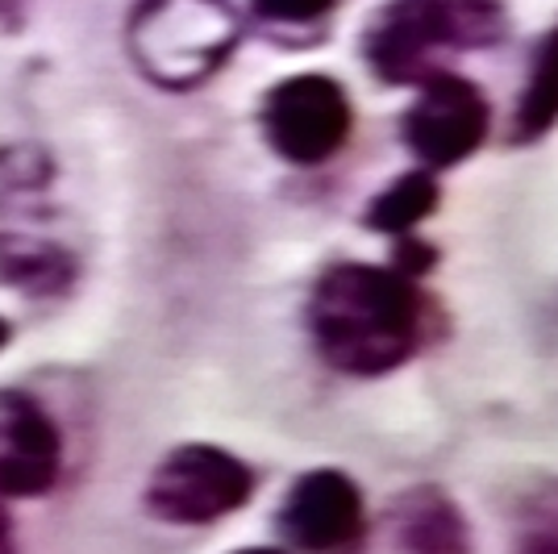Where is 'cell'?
Segmentation results:
<instances>
[{"instance_id": "1", "label": "cell", "mask_w": 558, "mask_h": 554, "mask_svg": "<svg viewBox=\"0 0 558 554\" xmlns=\"http://www.w3.org/2000/svg\"><path fill=\"white\" fill-rule=\"evenodd\" d=\"M308 338L338 375L379 380L442 334L438 301L392 263H333L308 292Z\"/></svg>"}, {"instance_id": "2", "label": "cell", "mask_w": 558, "mask_h": 554, "mask_svg": "<svg viewBox=\"0 0 558 554\" xmlns=\"http://www.w3.org/2000/svg\"><path fill=\"white\" fill-rule=\"evenodd\" d=\"M509 34L500 0H388L363 34V59L384 84H425L446 63Z\"/></svg>"}, {"instance_id": "3", "label": "cell", "mask_w": 558, "mask_h": 554, "mask_svg": "<svg viewBox=\"0 0 558 554\" xmlns=\"http://www.w3.org/2000/svg\"><path fill=\"white\" fill-rule=\"evenodd\" d=\"M242 43L230 0H138L125 47L134 68L167 93L201 88Z\"/></svg>"}, {"instance_id": "4", "label": "cell", "mask_w": 558, "mask_h": 554, "mask_svg": "<svg viewBox=\"0 0 558 554\" xmlns=\"http://www.w3.org/2000/svg\"><path fill=\"white\" fill-rule=\"evenodd\" d=\"M255 496V471L246 462L209 446V442H187L175 446L146 480V513L167 526H213L230 517Z\"/></svg>"}, {"instance_id": "5", "label": "cell", "mask_w": 558, "mask_h": 554, "mask_svg": "<svg viewBox=\"0 0 558 554\" xmlns=\"http://www.w3.org/2000/svg\"><path fill=\"white\" fill-rule=\"evenodd\" d=\"M350 130H354V109L347 88L333 75L322 71L288 75L263 96L267 146L292 167L329 162L350 142Z\"/></svg>"}, {"instance_id": "6", "label": "cell", "mask_w": 558, "mask_h": 554, "mask_svg": "<svg viewBox=\"0 0 558 554\" xmlns=\"http://www.w3.org/2000/svg\"><path fill=\"white\" fill-rule=\"evenodd\" d=\"M492 125V105L475 80L442 71L417 84V100L400 113V142L429 171H450L466 162Z\"/></svg>"}, {"instance_id": "7", "label": "cell", "mask_w": 558, "mask_h": 554, "mask_svg": "<svg viewBox=\"0 0 558 554\" xmlns=\"http://www.w3.org/2000/svg\"><path fill=\"white\" fill-rule=\"evenodd\" d=\"M367 526L363 487L338 467L304 471L276 513V530L301 554H359Z\"/></svg>"}, {"instance_id": "8", "label": "cell", "mask_w": 558, "mask_h": 554, "mask_svg": "<svg viewBox=\"0 0 558 554\" xmlns=\"http://www.w3.org/2000/svg\"><path fill=\"white\" fill-rule=\"evenodd\" d=\"M359 554H475L471 521L459 501L438 484L396 492L379 521L367 526Z\"/></svg>"}, {"instance_id": "9", "label": "cell", "mask_w": 558, "mask_h": 554, "mask_svg": "<svg viewBox=\"0 0 558 554\" xmlns=\"http://www.w3.org/2000/svg\"><path fill=\"white\" fill-rule=\"evenodd\" d=\"M59 467L63 438L47 409L22 393H0V501L50 492Z\"/></svg>"}, {"instance_id": "10", "label": "cell", "mask_w": 558, "mask_h": 554, "mask_svg": "<svg viewBox=\"0 0 558 554\" xmlns=\"http://www.w3.org/2000/svg\"><path fill=\"white\" fill-rule=\"evenodd\" d=\"M75 279V263L63 246L29 233H0V288L22 297H63Z\"/></svg>"}, {"instance_id": "11", "label": "cell", "mask_w": 558, "mask_h": 554, "mask_svg": "<svg viewBox=\"0 0 558 554\" xmlns=\"http://www.w3.org/2000/svg\"><path fill=\"white\" fill-rule=\"evenodd\" d=\"M555 125H558V22L534 43L525 84H521V96L512 105L509 142L530 146V142L546 138Z\"/></svg>"}, {"instance_id": "12", "label": "cell", "mask_w": 558, "mask_h": 554, "mask_svg": "<svg viewBox=\"0 0 558 554\" xmlns=\"http://www.w3.org/2000/svg\"><path fill=\"white\" fill-rule=\"evenodd\" d=\"M442 201V184H438V171L429 167H413L404 176H396L384 192H375L367 213H363V226L375 233H388L392 242L417 233Z\"/></svg>"}, {"instance_id": "13", "label": "cell", "mask_w": 558, "mask_h": 554, "mask_svg": "<svg viewBox=\"0 0 558 554\" xmlns=\"http://www.w3.org/2000/svg\"><path fill=\"white\" fill-rule=\"evenodd\" d=\"M342 0H251L255 17L279 34H322Z\"/></svg>"}, {"instance_id": "14", "label": "cell", "mask_w": 558, "mask_h": 554, "mask_svg": "<svg viewBox=\"0 0 558 554\" xmlns=\"http://www.w3.org/2000/svg\"><path fill=\"white\" fill-rule=\"evenodd\" d=\"M512 554H558V484H550L525 505Z\"/></svg>"}, {"instance_id": "15", "label": "cell", "mask_w": 558, "mask_h": 554, "mask_svg": "<svg viewBox=\"0 0 558 554\" xmlns=\"http://www.w3.org/2000/svg\"><path fill=\"white\" fill-rule=\"evenodd\" d=\"M0 554H17L13 551V521H9V508L0 505Z\"/></svg>"}, {"instance_id": "16", "label": "cell", "mask_w": 558, "mask_h": 554, "mask_svg": "<svg viewBox=\"0 0 558 554\" xmlns=\"http://www.w3.org/2000/svg\"><path fill=\"white\" fill-rule=\"evenodd\" d=\"M233 554H283L276 546H246V551H233Z\"/></svg>"}, {"instance_id": "17", "label": "cell", "mask_w": 558, "mask_h": 554, "mask_svg": "<svg viewBox=\"0 0 558 554\" xmlns=\"http://www.w3.org/2000/svg\"><path fill=\"white\" fill-rule=\"evenodd\" d=\"M4 342H9V322H0V350H4Z\"/></svg>"}]
</instances>
